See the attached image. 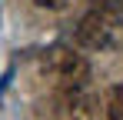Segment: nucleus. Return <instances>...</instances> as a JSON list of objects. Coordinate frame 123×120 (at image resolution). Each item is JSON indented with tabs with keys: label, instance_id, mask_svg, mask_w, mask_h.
Listing matches in <instances>:
<instances>
[{
	"label": "nucleus",
	"instance_id": "f03ea898",
	"mask_svg": "<svg viewBox=\"0 0 123 120\" xmlns=\"http://www.w3.org/2000/svg\"><path fill=\"white\" fill-rule=\"evenodd\" d=\"M113 30H117V7H106V3L93 7L77 23V43L90 47V50H100L113 40Z\"/></svg>",
	"mask_w": 123,
	"mask_h": 120
},
{
	"label": "nucleus",
	"instance_id": "7ed1b4c3",
	"mask_svg": "<svg viewBox=\"0 0 123 120\" xmlns=\"http://www.w3.org/2000/svg\"><path fill=\"white\" fill-rule=\"evenodd\" d=\"M97 100L93 93L83 90H60V103H57V120H97Z\"/></svg>",
	"mask_w": 123,
	"mask_h": 120
},
{
	"label": "nucleus",
	"instance_id": "39448f33",
	"mask_svg": "<svg viewBox=\"0 0 123 120\" xmlns=\"http://www.w3.org/2000/svg\"><path fill=\"white\" fill-rule=\"evenodd\" d=\"M37 7H43V10H63L67 7V0H33Z\"/></svg>",
	"mask_w": 123,
	"mask_h": 120
},
{
	"label": "nucleus",
	"instance_id": "f257e3e1",
	"mask_svg": "<svg viewBox=\"0 0 123 120\" xmlns=\"http://www.w3.org/2000/svg\"><path fill=\"white\" fill-rule=\"evenodd\" d=\"M40 67L50 73L53 80H60L63 90H83L86 87V77H90V67L80 53H73L70 47H53L47 50L40 60Z\"/></svg>",
	"mask_w": 123,
	"mask_h": 120
},
{
	"label": "nucleus",
	"instance_id": "20e7f679",
	"mask_svg": "<svg viewBox=\"0 0 123 120\" xmlns=\"http://www.w3.org/2000/svg\"><path fill=\"white\" fill-rule=\"evenodd\" d=\"M106 120H123V83L106 93Z\"/></svg>",
	"mask_w": 123,
	"mask_h": 120
}]
</instances>
